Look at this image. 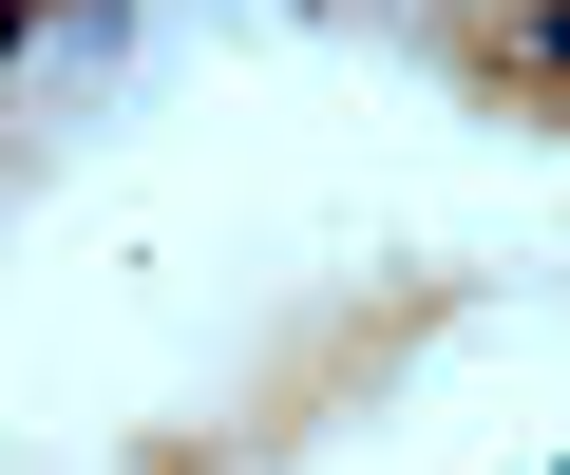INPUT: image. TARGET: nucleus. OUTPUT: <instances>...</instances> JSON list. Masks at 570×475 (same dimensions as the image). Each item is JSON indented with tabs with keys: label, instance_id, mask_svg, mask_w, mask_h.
Wrapping results in <instances>:
<instances>
[{
	"label": "nucleus",
	"instance_id": "1",
	"mask_svg": "<svg viewBox=\"0 0 570 475\" xmlns=\"http://www.w3.org/2000/svg\"><path fill=\"white\" fill-rule=\"evenodd\" d=\"M20 39H39V0H0V58H20Z\"/></svg>",
	"mask_w": 570,
	"mask_h": 475
}]
</instances>
